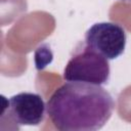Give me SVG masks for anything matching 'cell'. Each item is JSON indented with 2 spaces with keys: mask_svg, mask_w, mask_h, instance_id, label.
Instances as JSON below:
<instances>
[{
  "mask_svg": "<svg viewBox=\"0 0 131 131\" xmlns=\"http://www.w3.org/2000/svg\"><path fill=\"white\" fill-rule=\"evenodd\" d=\"M47 115L61 131H95L111 119L116 102L101 85L68 81L47 101Z\"/></svg>",
  "mask_w": 131,
  "mask_h": 131,
  "instance_id": "cell-1",
  "label": "cell"
},
{
  "mask_svg": "<svg viewBox=\"0 0 131 131\" xmlns=\"http://www.w3.org/2000/svg\"><path fill=\"white\" fill-rule=\"evenodd\" d=\"M2 97L7 104H3L1 119L7 118L8 121L16 125V128L20 126H38L45 121L47 104L40 94L20 92L8 99Z\"/></svg>",
  "mask_w": 131,
  "mask_h": 131,
  "instance_id": "cell-3",
  "label": "cell"
},
{
  "mask_svg": "<svg viewBox=\"0 0 131 131\" xmlns=\"http://www.w3.org/2000/svg\"><path fill=\"white\" fill-rule=\"evenodd\" d=\"M84 43L113 60L125 51L127 35L124 28L116 23H95L86 31Z\"/></svg>",
  "mask_w": 131,
  "mask_h": 131,
  "instance_id": "cell-4",
  "label": "cell"
},
{
  "mask_svg": "<svg viewBox=\"0 0 131 131\" xmlns=\"http://www.w3.org/2000/svg\"><path fill=\"white\" fill-rule=\"evenodd\" d=\"M125 1H131V0H125Z\"/></svg>",
  "mask_w": 131,
  "mask_h": 131,
  "instance_id": "cell-5",
  "label": "cell"
},
{
  "mask_svg": "<svg viewBox=\"0 0 131 131\" xmlns=\"http://www.w3.org/2000/svg\"><path fill=\"white\" fill-rule=\"evenodd\" d=\"M110 77L108 59L85 43L76 49L63 70V79L72 82L104 85L108 83Z\"/></svg>",
  "mask_w": 131,
  "mask_h": 131,
  "instance_id": "cell-2",
  "label": "cell"
}]
</instances>
